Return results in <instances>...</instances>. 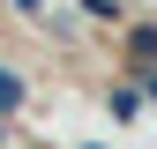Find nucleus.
<instances>
[{
	"label": "nucleus",
	"instance_id": "obj_6",
	"mask_svg": "<svg viewBox=\"0 0 157 149\" xmlns=\"http://www.w3.org/2000/svg\"><path fill=\"white\" fill-rule=\"evenodd\" d=\"M142 89H150V97H157V67H150V82H142Z\"/></svg>",
	"mask_w": 157,
	"mask_h": 149
},
{
	"label": "nucleus",
	"instance_id": "obj_2",
	"mask_svg": "<svg viewBox=\"0 0 157 149\" xmlns=\"http://www.w3.org/2000/svg\"><path fill=\"white\" fill-rule=\"evenodd\" d=\"M127 52H135V67H150V60H157V30H150V23L127 30Z\"/></svg>",
	"mask_w": 157,
	"mask_h": 149
},
{
	"label": "nucleus",
	"instance_id": "obj_4",
	"mask_svg": "<svg viewBox=\"0 0 157 149\" xmlns=\"http://www.w3.org/2000/svg\"><path fill=\"white\" fill-rule=\"evenodd\" d=\"M82 15H97V23H105V15H120V0H82Z\"/></svg>",
	"mask_w": 157,
	"mask_h": 149
},
{
	"label": "nucleus",
	"instance_id": "obj_3",
	"mask_svg": "<svg viewBox=\"0 0 157 149\" xmlns=\"http://www.w3.org/2000/svg\"><path fill=\"white\" fill-rule=\"evenodd\" d=\"M15 104H23V74H15V67H0V119H8Z\"/></svg>",
	"mask_w": 157,
	"mask_h": 149
},
{
	"label": "nucleus",
	"instance_id": "obj_5",
	"mask_svg": "<svg viewBox=\"0 0 157 149\" xmlns=\"http://www.w3.org/2000/svg\"><path fill=\"white\" fill-rule=\"evenodd\" d=\"M15 8H23V15H37V8H45V0H15Z\"/></svg>",
	"mask_w": 157,
	"mask_h": 149
},
{
	"label": "nucleus",
	"instance_id": "obj_1",
	"mask_svg": "<svg viewBox=\"0 0 157 149\" xmlns=\"http://www.w3.org/2000/svg\"><path fill=\"white\" fill-rule=\"evenodd\" d=\"M142 97H150L142 82H120V89H112V119H135V112H142Z\"/></svg>",
	"mask_w": 157,
	"mask_h": 149
}]
</instances>
